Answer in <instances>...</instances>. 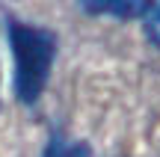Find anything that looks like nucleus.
<instances>
[{
	"label": "nucleus",
	"mask_w": 160,
	"mask_h": 157,
	"mask_svg": "<svg viewBox=\"0 0 160 157\" xmlns=\"http://www.w3.org/2000/svg\"><path fill=\"white\" fill-rule=\"evenodd\" d=\"M6 33H9V47L15 59V95L24 104H36L51 77L57 39L51 30L33 27L24 21H9Z\"/></svg>",
	"instance_id": "1"
},
{
	"label": "nucleus",
	"mask_w": 160,
	"mask_h": 157,
	"mask_svg": "<svg viewBox=\"0 0 160 157\" xmlns=\"http://www.w3.org/2000/svg\"><path fill=\"white\" fill-rule=\"evenodd\" d=\"M86 12L95 15H119V18H137V15H148L151 6L148 3H133V0H119V3H83Z\"/></svg>",
	"instance_id": "2"
},
{
	"label": "nucleus",
	"mask_w": 160,
	"mask_h": 157,
	"mask_svg": "<svg viewBox=\"0 0 160 157\" xmlns=\"http://www.w3.org/2000/svg\"><path fill=\"white\" fill-rule=\"evenodd\" d=\"M42 157H95V154H92V148L86 145V142H80V140L53 136V140L48 142V148H45Z\"/></svg>",
	"instance_id": "3"
},
{
	"label": "nucleus",
	"mask_w": 160,
	"mask_h": 157,
	"mask_svg": "<svg viewBox=\"0 0 160 157\" xmlns=\"http://www.w3.org/2000/svg\"><path fill=\"white\" fill-rule=\"evenodd\" d=\"M145 33H148V39L160 47V3L151 6L148 15H145Z\"/></svg>",
	"instance_id": "4"
}]
</instances>
